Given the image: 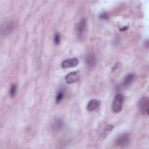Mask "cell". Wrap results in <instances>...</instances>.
I'll return each instance as SVG.
<instances>
[{"label":"cell","instance_id":"cell-3","mask_svg":"<svg viewBox=\"0 0 149 149\" xmlns=\"http://www.w3.org/2000/svg\"><path fill=\"white\" fill-rule=\"evenodd\" d=\"M139 109L141 113L144 115H148L149 112V100L147 97H142L138 104Z\"/></svg>","mask_w":149,"mask_h":149},{"label":"cell","instance_id":"cell-9","mask_svg":"<svg viewBox=\"0 0 149 149\" xmlns=\"http://www.w3.org/2000/svg\"><path fill=\"white\" fill-rule=\"evenodd\" d=\"M63 125V122L62 119L56 118L54 119L52 124V129L54 131H58L62 129Z\"/></svg>","mask_w":149,"mask_h":149},{"label":"cell","instance_id":"cell-8","mask_svg":"<svg viewBox=\"0 0 149 149\" xmlns=\"http://www.w3.org/2000/svg\"><path fill=\"white\" fill-rule=\"evenodd\" d=\"M14 27L13 23L12 22H5L1 27V32L2 34L4 36H6L9 34Z\"/></svg>","mask_w":149,"mask_h":149},{"label":"cell","instance_id":"cell-16","mask_svg":"<svg viewBox=\"0 0 149 149\" xmlns=\"http://www.w3.org/2000/svg\"><path fill=\"white\" fill-rule=\"evenodd\" d=\"M99 18L102 20H107L109 18V14L107 12H104L101 13H100L98 16Z\"/></svg>","mask_w":149,"mask_h":149},{"label":"cell","instance_id":"cell-1","mask_svg":"<svg viewBox=\"0 0 149 149\" xmlns=\"http://www.w3.org/2000/svg\"><path fill=\"white\" fill-rule=\"evenodd\" d=\"M124 98L123 96L120 94H118L115 95L113 102H112V111L115 113H119L121 111L122 109V106L123 104Z\"/></svg>","mask_w":149,"mask_h":149},{"label":"cell","instance_id":"cell-2","mask_svg":"<svg viewBox=\"0 0 149 149\" xmlns=\"http://www.w3.org/2000/svg\"><path fill=\"white\" fill-rule=\"evenodd\" d=\"M87 30V22L84 18L81 19L77 24L76 27V34L78 38H82L84 37Z\"/></svg>","mask_w":149,"mask_h":149},{"label":"cell","instance_id":"cell-13","mask_svg":"<svg viewBox=\"0 0 149 149\" xmlns=\"http://www.w3.org/2000/svg\"><path fill=\"white\" fill-rule=\"evenodd\" d=\"M64 90L63 89H61L56 94V97H55V102L58 104L63 99L64 97Z\"/></svg>","mask_w":149,"mask_h":149},{"label":"cell","instance_id":"cell-4","mask_svg":"<svg viewBox=\"0 0 149 149\" xmlns=\"http://www.w3.org/2000/svg\"><path fill=\"white\" fill-rule=\"evenodd\" d=\"M130 143V136L127 133H122L118 136L116 139V144L120 147H127Z\"/></svg>","mask_w":149,"mask_h":149},{"label":"cell","instance_id":"cell-18","mask_svg":"<svg viewBox=\"0 0 149 149\" xmlns=\"http://www.w3.org/2000/svg\"><path fill=\"white\" fill-rule=\"evenodd\" d=\"M128 27L127 26H124L123 27H122L121 29H120V31H124V30H126L127 29Z\"/></svg>","mask_w":149,"mask_h":149},{"label":"cell","instance_id":"cell-5","mask_svg":"<svg viewBox=\"0 0 149 149\" xmlns=\"http://www.w3.org/2000/svg\"><path fill=\"white\" fill-rule=\"evenodd\" d=\"M78 63H79V60L76 58H73L64 60L61 63V66L63 68H74L77 66Z\"/></svg>","mask_w":149,"mask_h":149},{"label":"cell","instance_id":"cell-12","mask_svg":"<svg viewBox=\"0 0 149 149\" xmlns=\"http://www.w3.org/2000/svg\"><path fill=\"white\" fill-rule=\"evenodd\" d=\"M113 128V126L112 125H107V126L104 127V130H103L102 133L101 134V139H102V140L104 139H105V138L107 137V136L110 133V132L112 130Z\"/></svg>","mask_w":149,"mask_h":149},{"label":"cell","instance_id":"cell-17","mask_svg":"<svg viewBox=\"0 0 149 149\" xmlns=\"http://www.w3.org/2000/svg\"><path fill=\"white\" fill-rule=\"evenodd\" d=\"M118 67V63H115L114 65H113V68H112V70H115V69H116V68Z\"/></svg>","mask_w":149,"mask_h":149},{"label":"cell","instance_id":"cell-10","mask_svg":"<svg viewBox=\"0 0 149 149\" xmlns=\"http://www.w3.org/2000/svg\"><path fill=\"white\" fill-rule=\"evenodd\" d=\"M134 79V75L133 73H128L123 79L122 81V85L124 87H127L130 86Z\"/></svg>","mask_w":149,"mask_h":149},{"label":"cell","instance_id":"cell-14","mask_svg":"<svg viewBox=\"0 0 149 149\" xmlns=\"http://www.w3.org/2000/svg\"><path fill=\"white\" fill-rule=\"evenodd\" d=\"M16 90H17V86L15 84H12L9 88V95L11 97H14L16 95Z\"/></svg>","mask_w":149,"mask_h":149},{"label":"cell","instance_id":"cell-7","mask_svg":"<svg viewBox=\"0 0 149 149\" xmlns=\"http://www.w3.org/2000/svg\"><path fill=\"white\" fill-rule=\"evenodd\" d=\"M86 63L90 68H94L96 65V57L94 53L88 54L86 57Z\"/></svg>","mask_w":149,"mask_h":149},{"label":"cell","instance_id":"cell-15","mask_svg":"<svg viewBox=\"0 0 149 149\" xmlns=\"http://www.w3.org/2000/svg\"><path fill=\"white\" fill-rule=\"evenodd\" d=\"M54 41L56 45H58L61 41V36L58 33H55L54 36Z\"/></svg>","mask_w":149,"mask_h":149},{"label":"cell","instance_id":"cell-11","mask_svg":"<svg viewBox=\"0 0 149 149\" xmlns=\"http://www.w3.org/2000/svg\"><path fill=\"white\" fill-rule=\"evenodd\" d=\"M100 104V101L96 99H93L90 100L87 105V109L88 111H93L97 109Z\"/></svg>","mask_w":149,"mask_h":149},{"label":"cell","instance_id":"cell-6","mask_svg":"<svg viewBox=\"0 0 149 149\" xmlns=\"http://www.w3.org/2000/svg\"><path fill=\"white\" fill-rule=\"evenodd\" d=\"M65 79L66 83L68 84L75 83L79 79V72H72L66 75Z\"/></svg>","mask_w":149,"mask_h":149},{"label":"cell","instance_id":"cell-19","mask_svg":"<svg viewBox=\"0 0 149 149\" xmlns=\"http://www.w3.org/2000/svg\"><path fill=\"white\" fill-rule=\"evenodd\" d=\"M144 45L147 47V48H148V40H147L145 42H144Z\"/></svg>","mask_w":149,"mask_h":149}]
</instances>
